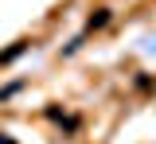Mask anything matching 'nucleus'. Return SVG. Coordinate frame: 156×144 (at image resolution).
<instances>
[{
  "instance_id": "nucleus-1",
  "label": "nucleus",
  "mask_w": 156,
  "mask_h": 144,
  "mask_svg": "<svg viewBox=\"0 0 156 144\" xmlns=\"http://www.w3.org/2000/svg\"><path fill=\"white\" fill-rule=\"evenodd\" d=\"M0 144H16V140H8V136H0Z\"/></svg>"
}]
</instances>
